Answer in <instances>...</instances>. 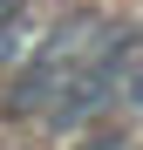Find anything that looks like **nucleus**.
I'll list each match as a JSON object with an SVG mask.
<instances>
[{
  "label": "nucleus",
  "mask_w": 143,
  "mask_h": 150,
  "mask_svg": "<svg viewBox=\"0 0 143 150\" xmlns=\"http://www.w3.org/2000/svg\"><path fill=\"white\" fill-rule=\"evenodd\" d=\"M75 150H143L130 130H102V123H95V130H82L75 137Z\"/></svg>",
  "instance_id": "2"
},
{
  "label": "nucleus",
  "mask_w": 143,
  "mask_h": 150,
  "mask_svg": "<svg viewBox=\"0 0 143 150\" xmlns=\"http://www.w3.org/2000/svg\"><path fill=\"white\" fill-rule=\"evenodd\" d=\"M20 14H27V0H0V62L20 55Z\"/></svg>",
  "instance_id": "1"
},
{
  "label": "nucleus",
  "mask_w": 143,
  "mask_h": 150,
  "mask_svg": "<svg viewBox=\"0 0 143 150\" xmlns=\"http://www.w3.org/2000/svg\"><path fill=\"white\" fill-rule=\"evenodd\" d=\"M116 103L143 116V48H136V62H130V75H123V89H116Z\"/></svg>",
  "instance_id": "3"
}]
</instances>
